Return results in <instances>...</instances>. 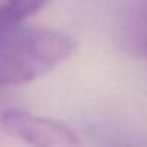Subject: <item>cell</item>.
<instances>
[{"instance_id":"4","label":"cell","mask_w":147,"mask_h":147,"mask_svg":"<svg viewBox=\"0 0 147 147\" xmlns=\"http://www.w3.org/2000/svg\"><path fill=\"white\" fill-rule=\"evenodd\" d=\"M100 147H147V141L127 131H114L100 141Z\"/></svg>"},{"instance_id":"2","label":"cell","mask_w":147,"mask_h":147,"mask_svg":"<svg viewBox=\"0 0 147 147\" xmlns=\"http://www.w3.org/2000/svg\"><path fill=\"white\" fill-rule=\"evenodd\" d=\"M0 123L7 133L30 147H81L79 136L67 123L24 109H5Z\"/></svg>"},{"instance_id":"1","label":"cell","mask_w":147,"mask_h":147,"mask_svg":"<svg viewBox=\"0 0 147 147\" xmlns=\"http://www.w3.org/2000/svg\"><path fill=\"white\" fill-rule=\"evenodd\" d=\"M76 49L68 33L24 22L0 24V89L22 86L48 74Z\"/></svg>"},{"instance_id":"3","label":"cell","mask_w":147,"mask_h":147,"mask_svg":"<svg viewBox=\"0 0 147 147\" xmlns=\"http://www.w3.org/2000/svg\"><path fill=\"white\" fill-rule=\"evenodd\" d=\"M51 2L52 0H3L0 3V24L24 22Z\"/></svg>"},{"instance_id":"5","label":"cell","mask_w":147,"mask_h":147,"mask_svg":"<svg viewBox=\"0 0 147 147\" xmlns=\"http://www.w3.org/2000/svg\"><path fill=\"white\" fill-rule=\"evenodd\" d=\"M133 45L136 48V51L142 57L147 59V7L142 10L141 16L138 18L136 24H134Z\"/></svg>"}]
</instances>
